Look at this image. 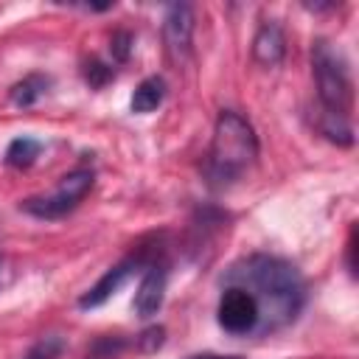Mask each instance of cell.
Instances as JSON below:
<instances>
[{
    "label": "cell",
    "mask_w": 359,
    "mask_h": 359,
    "mask_svg": "<svg viewBox=\"0 0 359 359\" xmlns=\"http://www.w3.org/2000/svg\"><path fill=\"white\" fill-rule=\"evenodd\" d=\"M224 283H238L252 294L258 306V334L286 328L297 320L306 303V283L300 272L289 261L264 252L236 261L227 269Z\"/></svg>",
    "instance_id": "6da1fadb"
},
{
    "label": "cell",
    "mask_w": 359,
    "mask_h": 359,
    "mask_svg": "<svg viewBox=\"0 0 359 359\" xmlns=\"http://www.w3.org/2000/svg\"><path fill=\"white\" fill-rule=\"evenodd\" d=\"M258 157V137L250 121L233 109L219 112L213 126V140L205 163V174L213 188H224L244 177Z\"/></svg>",
    "instance_id": "7a4b0ae2"
},
{
    "label": "cell",
    "mask_w": 359,
    "mask_h": 359,
    "mask_svg": "<svg viewBox=\"0 0 359 359\" xmlns=\"http://www.w3.org/2000/svg\"><path fill=\"white\" fill-rule=\"evenodd\" d=\"M311 67H314L320 109L348 118L351 101H353V87H351L348 62L339 53V48H334L328 39H314V45H311Z\"/></svg>",
    "instance_id": "3957f363"
},
{
    "label": "cell",
    "mask_w": 359,
    "mask_h": 359,
    "mask_svg": "<svg viewBox=\"0 0 359 359\" xmlns=\"http://www.w3.org/2000/svg\"><path fill=\"white\" fill-rule=\"evenodd\" d=\"M93 188V171L90 168H76L62 177L53 194L48 196H28L20 202V210H25L34 219H62L67 216Z\"/></svg>",
    "instance_id": "277c9868"
},
{
    "label": "cell",
    "mask_w": 359,
    "mask_h": 359,
    "mask_svg": "<svg viewBox=\"0 0 359 359\" xmlns=\"http://www.w3.org/2000/svg\"><path fill=\"white\" fill-rule=\"evenodd\" d=\"M219 325L233 337H258V306L238 283H224L216 303Z\"/></svg>",
    "instance_id": "5b68a950"
},
{
    "label": "cell",
    "mask_w": 359,
    "mask_h": 359,
    "mask_svg": "<svg viewBox=\"0 0 359 359\" xmlns=\"http://www.w3.org/2000/svg\"><path fill=\"white\" fill-rule=\"evenodd\" d=\"M194 39V8L188 3H174L163 14V42L174 62H182L191 53Z\"/></svg>",
    "instance_id": "8992f818"
},
{
    "label": "cell",
    "mask_w": 359,
    "mask_h": 359,
    "mask_svg": "<svg viewBox=\"0 0 359 359\" xmlns=\"http://www.w3.org/2000/svg\"><path fill=\"white\" fill-rule=\"evenodd\" d=\"M140 264H143V255L137 252V255H129V258H123L121 264L109 266V269L79 297V309H98V306H104V303L129 280V275H132L135 266H140Z\"/></svg>",
    "instance_id": "52a82bcc"
},
{
    "label": "cell",
    "mask_w": 359,
    "mask_h": 359,
    "mask_svg": "<svg viewBox=\"0 0 359 359\" xmlns=\"http://www.w3.org/2000/svg\"><path fill=\"white\" fill-rule=\"evenodd\" d=\"M163 297H165V266L163 264H149L140 283H137V292H135V314L149 320L160 311L163 306Z\"/></svg>",
    "instance_id": "ba28073f"
},
{
    "label": "cell",
    "mask_w": 359,
    "mask_h": 359,
    "mask_svg": "<svg viewBox=\"0 0 359 359\" xmlns=\"http://www.w3.org/2000/svg\"><path fill=\"white\" fill-rule=\"evenodd\" d=\"M286 56V34L278 20H264L252 36V59L261 67H278Z\"/></svg>",
    "instance_id": "9c48e42d"
},
{
    "label": "cell",
    "mask_w": 359,
    "mask_h": 359,
    "mask_svg": "<svg viewBox=\"0 0 359 359\" xmlns=\"http://www.w3.org/2000/svg\"><path fill=\"white\" fill-rule=\"evenodd\" d=\"M163 98H165V81L160 76H149L135 87L129 107H132V112L146 115V112H154L163 104Z\"/></svg>",
    "instance_id": "30bf717a"
},
{
    "label": "cell",
    "mask_w": 359,
    "mask_h": 359,
    "mask_svg": "<svg viewBox=\"0 0 359 359\" xmlns=\"http://www.w3.org/2000/svg\"><path fill=\"white\" fill-rule=\"evenodd\" d=\"M48 87H50V79H48V76H42V73H28L22 81H17V84L11 87L8 98H11L14 107H34V104L48 93Z\"/></svg>",
    "instance_id": "8fae6325"
},
{
    "label": "cell",
    "mask_w": 359,
    "mask_h": 359,
    "mask_svg": "<svg viewBox=\"0 0 359 359\" xmlns=\"http://www.w3.org/2000/svg\"><path fill=\"white\" fill-rule=\"evenodd\" d=\"M317 129H320L331 143H339V146H351V143H353L351 121L342 118V115H334V112L320 109V115H317Z\"/></svg>",
    "instance_id": "7c38bea8"
},
{
    "label": "cell",
    "mask_w": 359,
    "mask_h": 359,
    "mask_svg": "<svg viewBox=\"0 0 359 359\" xmlns=\"http://www.w3.org/2000/svg\"><path fill=\"white\" fill-rule=\"evenodd\" d=\"M39 151H42V143H39L36 137L22 135V137H14V140L8 143V149H6V163H8L11 168H28V165L39 157Z\"/></svg>",
    "instance_id": "4fadbf2b"
},
{
    "label": "cell",
    "mask_w": 359,
    "mask_h": 359,
    "mask_svg": "<svg viewBox=\"0 0 359 359\" xmlns=\"http://www.w3.org/2000/svg\"><path fill=\"white\" fill-rule=\"evenodd\" d=\"M62 353H65V339L59 334H48L36 339L20 359H62Z\"/></svg>",
    "instance_id": "5bb4252c"
},
{
    "label": "cell",
    "mask_w": 359,
    "mask_h": 359,
    "mask_svg": "<svg viewBox=\"0 0 359 359\" xmlns=\"http://www.w3.org/2000/svg\"><path fill=\"white\" fill-rule=\"evenodd\" d=\"M81 76H84V81H87L93 90H101V87H107V84L115 79V70H112L107 62H101V59H90V62H84Z\"/></svg>",
    "instance_id": "9a60e30c"
},
{
    "label": "cell",
    "mask_w": 359,
    "mask_h": 359,
    "mask_svg": "<svg viewBox=\"0 0 359 359\" xmlns=\"http://www.w3.org/2000/svg\"><path fill=\"white\" fill-rule=\"evenodd\" d=\"M123 339L121 337H101L93 348H90V353H87V359H115L121 351H123Z\"/></svg>",
    "instance_id": "2e32d148"
},
{
    "label": "cell",
    "mask_w": 359,
    "mask_h": 359,
    "mask_svg": "<svg viewBox=\"0 0 359 359\" xmlns=\"http://www.w3.org/2000/svg\"><path fill=\"white\" fill-rule=\"evenodd\" d=\"M163 342H165V328H163V325H151V328H146V331L137 337V348H140L143 353H154L157 348H163Z\"/></svg>",
    "instance_id": "e0dca14e"
},
{
    "label": "cell",
    "mask_w": 359,
    "mask_h": 359,
    "mask_svg": "<svg viewBox=\"0 0 359 359\" xmlns=\"http://www.w3.org/2000/svg\"><path fill=\"white\" fill-rule=\"evenodd\" d=\"M132 34L129 31H115L112 34V42H109V50H112V59L115 62H126L129 59V50H132Z\"/></svg>",
    "instance_id": "ac0fdd59"
},
{
    "label": "cell",
    "mask_w": 359,
    "mask_h": 359,
    "mask_svg": "<svg viewBox=\"0 0 359 359\" xmlns=\"http://www.w3.org/2000/svg\"><path fill=\"white\" fill-rule=\"evenodd\" d=\"M188 359H241V356H224V353H194Z\"/></svg>",
    "instance_id": "d6986e66"
}]
</instances>
